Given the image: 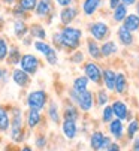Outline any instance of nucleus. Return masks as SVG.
Segmentation results:
<instances>
[{
  "label": "nucleus",
  "instance_id": "nucleus-1",
  "mask_svg": "<svg viewBox=\"0 0 139 151\" xmlns=\"http://www.w3.org/2000/svg\"><path fill=\"white\" fill-rule=\"evenodd\" d=\"M60 33V42H61V48H69V50H75L79 45V39H81V30L66 26Z\"/></svg>",
  "mask_w": 139,
  "mask_h": 151
},
{
  "label": "nucleus",
  "instance_id": "nucleus-2",
  "mask_svg": "<svg viewBox=\"0 0 139 151\" xmlns=\"http://www.w3.org/2000/svg\"><path fill=\"white\" fill-rule=\"evenodd\" d=\"M26 103L29 106V109H36V111H42L45 105L48 103V94L45 90H33L27 94Z\"/></svg>",
  "mask_w": 139,
  "mask_h": 151
},
{
  "label": "nucleus",
  "instance_id": "nucleus-3",
  "mask_svg": "<svg viewBox=\"0 0 139 151\" xmlns=\"http://www.w3.org/2000/svg\"><path fill=\"white\" fill-rule=\"evenodd\" d=\"M33 47H35V50L37 52H40L45 57V60H46L48 64H51V66H55V64H57V61H58L57 52H55V50L48 44V42H45V40H35Z\"/></svg>",
  "mask_w": 139,
  "mask_h": 151
},
{
  "label": "nucleus",
  "instance_id": "nucleus-4",
  "mask_svg": "<svg viewBox=\"0 0 139 151\" xmlns=\"http://www.w3.org/2000/svg\"><path fill=\"white\" fill-rule=\"evenodd\" d=\"M39 66H40V61H39V58H37L35 54H22V55H21L19 69L24 70L27 75L33 76V75L39 70Z\"/></svg>",
  "mask_w": 139,
  "mask_h": 151
},
{
  "label": "nucleus",
  "instance_id": "nucleus-5",
  "mask_svg": "<svg viewBox=\"0 0 139 151\" xmlns=\"http://www.w3.org/2000/svg\"><path fill=\"white\" fill-rule=\"evenodd\" d=\"M11 138L15 141V142H19L22 141V115H21V111L19 109H14V117L11 120Z\"/></svg>",
  "mask_w": 139,
  "mask_h": 151
},
{
  "label": "nucleus",
  "instance_id": "nucleus-6",
  "mask_svg": "<svg viewBox=\"0 0 139 151\" xmlns=\"http://www.w3.org/2000/svg\"><path fill=\"white\" fill-rule=\"evenodd\" d=\"M72 99L79 105L82 111H90L93 108V94L90 91H82V93H75L73 90L71 91Z\"/></svg>",
  "mask_w": 139,
  "mask_h": 151
},
{
  "label": "nucleus",
  "instance_id": "nucleus-7",
  "mask_svg": "<svg viewBox=\"0 0 139 151\" xmlns=\"http://www.w3.org/2000/svg\"><path fill=\"white\" fill-rule=\"evenodd\" d=\"M54 2L53 0H37V3H36V8H35V14L37 18H46V17H50L51 12H53V5Z\"/></svg>",
  "mask_w": 139,
  "mask_h": 151
},
{
  "label": "nucleus",
  "instance_id": "nucleus-8",
  "mask_svg": "<svg viewBox=\"0 0 139 151\" xmlns=\"http://www.w3.org/2000/svg\"><path fill=\"white\" fill-rule=\"evenodd\" d=\"M11 78H12V81L18 85L19 88H26L27 85L30 84V75H27L24 70H21L19 68H15L12 70Z\"/></svg>",
  "mask_w": 139,
  "mask_h": 151
},
{
  "label": "nucleus",
  "instance_id": "nucleus-9",
  "mask_svg": "<svg viewBox=\"0 0 139 151\" xmlns=\"http://www.w3.org/2000/svg\"><path fill=\"white\" fill-rule=\"evenodd\" d=\"M84 72H85L87 79H91L93 82H99L100 78H102V72L97 68L96 63H87L85 68H84Z\"/></svg>",
  "mask_w": 139,
  "mask_h": 151
},
{
  "label": "nucleus",
  "instance_id": "nucleus-10",
  "mask_svg": "<svg viewBox=\"0 0 139 151\" xmlns=\"http://www.w3.org/2000/svg\"><path fill=\"white\" fill-rule=\"evenodd\" d=\"M12 32L15 35V37L22 39L27 33H29V26L26 23V19H14V24H12Z\"/></svg>",
  "mask_w": 139,
  "mask_h": 151
},
{
  "label": "nucleus",
  "instance_id": "nucleus-11",
  "mask_svg": "<svg viewBox=\"0 0 139 151\" xmlns=\"http://www.w3.org/2000/svg\"><path fill=\"white\" fill-rule=\"evenodd\" d=\"M75 18H76V9L75 8L66 6V8L61 9V12H60V21H61L64 26H69Z\"/></svg>",
  "mask_w": 139,
  "mask_h": 151
},
{
  "label": "nucleus",
  "instance_id": "nucleus-12",
  "mask_svg": "<svg viewBox=\"0 0 139 151\" xmlns=\"http://www.w3.org/2000/svg\"><path fill=\"white\" fill-rule=\"evenodd\" d=\"M108 32L109 30H108V26L105 23H94V24H91V27H90V33L96 39H99V40L106 37Z\"/></svg>",
  "mask_w": 139,
  "mask_h": 151
},
{
  "label": "nucleus",
  "instance_id": "nucleus-13",
  "mask_svg": "<svg viewBox=\"0 0 139 151\" xmlns=\"http://www.w3.org/2000/svg\"><path fill=\"white\" fill-rule=\"evenodd\" d=\"M112 112H114V115L117 117L118 120H126V118H129L127 106H126L123 102H120V100L114 102V105H112Z\"/></svg>",
  "mask_w": 139,
  "mask_h": 151
},
{
  "label": "nucleus",
  "instance_id": "nucleus-14",
  "mask_svg": "<svg viewBox=\"0 0 139 151\" xmlns=\"http://www.w3.org/2000/svg\"><path fill=\"white\" fill-rule=\"evenodd\" d=\"M29 35H30V37H33V39L45 40V37H46V30L43 29V26H42V24L35 23V24L29 26Z\"/></svg>",
  "mask_w": 139,
  "mask_h": 151
},
{
  "label": "nucleus",
  "instance_id": "nucleus-15",
  "mask_svg": "<svg viewBox=\"0 0 139 151\" xmlns=\"http://www.w3.org/2000/svg\"><path fill=\"white\" fill-rule=\"evenodd\" d=\"M61 129H63V133H64V136H66L67 139H73V138L76 136V123H75V121L64 120Z\"/></svg>",
  "mask_w": 139,
  "mask_h": 151
},
{
  "label": "nucleus",
  "instance_id": "nucleus-16",
  "mask_svg": "<svg viewBox=\"0 0 139 151\" xmlns=\"http://www.w3.org/2000/svg\"><path fill=\"white\" fill-rule=\"evenodd\" d=\"M11 127V117L6 108L0 106V132H8Z\"/></svg>",
  "mask_w": 139,
  "mask_h": 151
},
{
  "label": "nucleus",
  "instance_id": "nucleus-17",
  "mask_svg": "<svg viewBox=\"0 0 139 151\" xmlns=\"http://www.w3.org/2000/svg\"><path fill=\"white\" fill-rule=\"evenodd\" d=\"M21 52L17 47H12L9 48V52H8V57H6V63L9 64V66H17V64H19V60H21Z\"/></svg>",
  "mask_w": 139,
  "mask_h": 151
},
{
  "label": "nucleus",
  "instance_id": "nucleus-18",
  "mask_svg": "<svg viewBox=\"0 0 139 151\" xmlns=\"http://www.w3.org/2000/svg\"><path fill=\"white\" fill-rule=\"evenodd\" d=\"M100 2L102 0H84V3H82V11L85 15H93L97 8L100 6Z\"/></svg>",
  "mask_w": 139,
  "mask_h": 151
},
{
  "label": "nucleus",
  "instance_id": "nucleus-19",
  "mask_svg": "<svg viewBox=\"0 0 139 151\" xmlns=\"http://www.w3.org/2000/svg\"><path fill=\"white\" fill-rule=\"evenodd\" d=\"M124 27H126L129 32L138 30V29H139V17L135 15V14L126 15V18H124Z\"/></svg>",
  "mask_w": 139,
  "mask_h": 151
},
{
  "label": "nucleus",
  "instance_id": "nucleus-20",
  "mask_svg": "<svg viewBox=\"0 0 139 151\" xmlns=\"http://www.w3.org/2000/svg\"><path fill=\"white\" fill-rule=\"evenodd\" d=\"M42 120V115H40V111H36V109H30L29 114H27V126L30 129H35Z\"/></svg>",
  "mask_w": 139,
  "mask_h": 151
},
{
  "label": "nucleus",
  "instance_id": "nucleus-21",
  "mask_svg": "<svg viewBox=\"0 0 139 151\" xmlns=\"http://www.w3.org/2000/svg\"><path fill=\"white\" fill-rule=\"evenodd\" d=\"M109 132H111V135H112L114 138L120 139V138L123 136V123H121V120L111 121V124H109Z\"/></svg>",
  "mask_w": 139,
  "mask_h": 151
},
{
  "label": "nucleus",
  "instance_id": "nucleus-22",
  "mask_svg": "<svg viewBox=\"0 0 139 151\" xmlns=\"http://www.w3.org/2000/svg\"><path fill=\"white\" fill-rule=\"evenodd\" d=\"M103 139H105V135L100 133V132H96L91 135V139H90V144H91V148L93 150H102V145H103Z\"/></svg>",
  "mask_w": 139,
  "mask_h": 151
},
{
  "label": "nucleus",
  "instance_id": "nucleus-23",
  "mask_svg": "<svg viewBox=\"0 0 139 151\" xmlns=\"http://www.w3.org/2000/svg\"><path fill=\"white\" fill-rule=\"evenodd\" d=\"M87 84H88V79L87 76H79L73 81V91L75 93H82V91H87Z\"/></svg>",
  "mask_w": 139,
  "mask_h": 151
},
{
  "label": "nucleus",
  "instance_id": "nucleus-24",
  "mask_svg": "<svg viewBox=\"0 0 139 151\" xmlns=\"http://www.w3.org/2000/svg\"><path fill=\"white\" fill-rule=\"evenodd\" d=\"M118 37H120V40L123 42L124 45H130L132 42H133V36H132V32H129L124 26H121L120 29H118Z\"/></svg>",
  "mask_w": 139,
  "mask_h": 151
},
{
  "label": "nucleus",
  "instance_id": "nucleus-25",
  "mask_svg": "<svg viewBox=\"0 0 139 151\" xmlns=\"http://www.w3.org/2000/svg\"><path fill=\"white\" fill-rule=\"evenodd\" d=\"M115 72H112V70H105L103 72V79H105V84H106V88H109V90H115Z\"/></svg>",
  "mask_w": 139,
  "mask_h": 151
},
{
  "label": "nucleus",
  "instance_id": "nucleus-26",
  "mask_svg": "<svg viewBox=\"0 0 139 151\" xmlns=\"http://www.w3.org/2000/svg\"><path fill=\"white\" fill-rule=\"evenodd\" d=\"M36 3H37V0H17V5H18L22 11H26L27 14L35 11Z\"/></svg>",
  "mask_w": 139,
  "mask_h": 151
},
{
  "label": "nucleus",
  "instance_id": "nucleus-27",
  "mask_svg": "<svg viewBox=\"0 0 139 151\" xmlns=\"http://www.w3.org/2000/svg\"><path fill=\"white\" fill-rule=\"evenodd\" d=\"M114 52H117V45H115L112 40L105 42V44L102 45V48H100V54H102V55H105V57L112 55Z\"/></svg>",
  "mask_w": 139,
  "mask_h": 151
},
{
  "label": "nucleus",
  "instance_id": "nucleus-28",
  "mask_svg": "<svg viewBox=\"0 0 139 151\" xmlns=\"http://www.w3.org/2000/svg\"><path fill=\"white\" fill-rule=\"evenodd\" d=\"M126 87H127L126 76L123 73H118L117 76H115V90H117V93H124Z\"/></svg>",
  "mask_w": 139,
  "mask_h": 151
},
{
  "label": "nucleus",
  "instance_id": "nucleus-29",
  "mask_svg": "<svg viewBox=\"0 0 139 151\" xmlns=\"http://www.w3.org/2000/svg\"><path fill=\"white\" fill-rule=\"evenodd\" d=\"M126 15H127V9H126V6L124 5H118L117 8L114 9V21H117V23H121V21H124V18H126Z\"/></svg>",
  "mask_w": 139,
  "mask_h": 151
},
{
  "label": "nucleus",
  "instance_id": "nucleus-30",
  "mask_svg": "<svg viewBox=\"0 0 139 151\" xmlns=\"http://www.w3.org/2000/svg\"><path fill=\"white\" fill-rule=\"evenodd\" d=\"M48 115L51 118L53 123H58L60 121V115H58V108H57V103L55 102H51L50 106H48Z\"/></svg>",
  "mask_w": 139,
  "mask_h": 151
},
{
  "label": "nucleus",
  "instance_id": "nucleus-31",
  "mask_svg": "<svg viewBox=\"0 0 139 151\" xmlns=\"http://www.w3.org/2000/svg\"><path fill=\"white\" fill-rule=\"evenodd\" d=\"M9 52V45L3 36H0V61H5Z\"/></svg>",
  "mask_w": 139,
  "mask_h": 151
},
{
  "label": "nucleus",
  "instance_id": "nucleus-32",
  "mask_svg": "<svg viewBox=\"0 0 139 151\" xmlns=\"http://www.w3.org/2000/svg\"><path fill=\"white\" fill-rule=\"evenodd\" d=\"M64 120H71V121H76L78 120V111L73 106H66L64 109Z\"/></svg>",
  "mask_w": 139,
  "mask_h": 151
},
{
  "label": "nucleus",
  "instance_id": "nucleus-33",
  "mask_svg": "<svg viewBox=\"0 0 139 151\" xmlns=\"http://www.w3.org/2000/svg\"><path fill=\"white\" fill-rule=\"evenodd\" d=\"M88 52L91 57H94V58H100L102 54H100V48L97 47V44L94 40H90L88 42Z\"/></svg>",
  "mask_w": 139,
  "mask_h": 151
},
{
  "label": "nucleus",
  "instance_id": "nucleus-34",
  "mask_svg": "<svg viewBox=\"0 0 139 151\" xmlns=\"http://www.w3.org/2000/svg\"><path fill=\"white\" fill-rule=\"evenodd\" d=\"M12 15L15 17V19H26V18H27V12L22 11L17 3L12 5Z\"/></svg>",
  "mask_w": 139,
  "mask_h": 151
},
{
  "label": "nucleus",
  "instance_id": "nucleus-35",
  "mask_svg": "<svg viewBox=\"0 0 139 151\" xmlns=\"http://www.w3.org/2000/svg\"><path fill=\"white\" fill-rule=\"evenodd\" d=\"M138 129H139V123L138 121H132L130 126H129V138L135 136V133L138 132Z\"/></svg>",
  "mask_w": 139,
  "mask_h": 151
},
{
  "label": "nucleus",
  "instance_id": "nucleus-36",
  "mask_svg": "<svg viewBox=\"0 0 139 151\" xmlns=\"http://www.w3.org/2000/svg\"><path fill=\"white\" fill-rule=\"evenodd\" d=\"M114 117V112H112V108H105V111H103V121H111Z\"/></svg>",
  "mask_w": 139,
  "mask_h": 151
},
{
  "label": "nucleus",
  "instance_id": "nucleus-37",
  "mask_svg": "<svg viewBox=\"0 0 139 151\" xmlns=\"http://www.w3.org/2000/svg\"><path fill=\"white\" fill-rule=\"evenodd\" d=\"M97 96H99V105H105L108 102V94L105 91H99Z\"/></svg>",
  "mask_w": 139,
  "mask_h": 151
},
{
  "label": "nucleus",
  "instance_id": "nucleus-38",
  "mask_svg": "<svg viewBox=\"0 0 139 151\" xmlns=\"http://www.w3.org/2000/svg\"><path fill=\"white\" fill-rule=\"evenodd\" d=\"M45 144H46L45 136H39V138L36 139V145H37V148H43V147H45Z\"/></svg>",
  "mask_w": 139,
  "mask_h": 151
},
{
  "label": "nucleus",
  "instance_id": "nucleus-39",
  "mask_svg": "<svg viewBox=\"0 0 139 151\" xmlns=\"http://www.w3.org/2000/svg\"><path fill=\"white\" fill-rule=\"evenodd\" d=\"M55 3L58 6H61V8H66V6H69L72 3V0H55Z\"/></svg>",
  "mask_w": 139,
  "mask_h": 151
},
{
  "label": "nucleus",
  "instance_id": "nucleus-40",
  "mask_svg": "<svg viewBox=\"0 0 139 151\" xmlns=\"http://www.w3.org/2000/svg\"><path fill=\"white\" fill-rule=\"evenodd\" d=\"M118 5H121V0H109V6H111L112 9H115Z\"/></svg>",
  "mask_w": 139,
  "mask_h": 151
},
{
  "label": "nucleus",
  "instance_id": "nucleus-41",
  "mask_svg": "<svg viewBox=\"0 0 139 151\" xmlns=\"http://www.w3.org/2000/svg\"><path fill=\"white\" fill-rule=\"evenodd\" d=\"M72 61H75V63H78V61H82V54H81V52H76V54L72 57Z\"/></svg>",
  "mask_w": 139,
  "mask_h": 151
},
{
  "label": "nucleus",
  "instance_id": "nucleus-42",
  "mask_svg": "<svg viewBox=\"0 0 139 151\" xmlns=\"http://www.w3.org/2000/svg\"><path fill=\"white\" fill-rule=\"evenodd\" d=\"M108 151H120V147L115 145V144H111V145L108 147Z\"/></svg>",
  "mask_w": 139,
  "mask_h": 151
},
{
  "label": "nucleus",
  "instance_id": "nucleus-43",
  "mask_svg": "<svg viewBox=\"0 0 139 151\" xmlns=\"http://www.w3.org/2000/svg\"><path fill=\"white\" fill-rule=\"evenodd\" d=\"M22 44H24V45H30L32 44V37H22Z\"/></svg>",
  "mask_w": 139,
  "mask_h": 151
},
{
  "label": "nucleus",
  "instance_id": "nucleus-44",
  "mask_svg": "<svg viewBox=\"0 0 139 151\" xmlns=\"http://www.w3.org/2000/svg\"><path fill=\"white\" fill-rule=\"evenodd\" d=\"M109 145H111V142H109V139H108V138L105 136V139H103V145H102V148H108Z\"/></svg>",
  "mask_w": 139,
  "mask_h": 151
},
{
  "label": "nucleus",
  "instance_id": "nucleus-45",
  "mask_svg": "<svg viewBox=\"0 0 139 151\" xmlns=\"http://www.w3.org/2000/svg\"><path fill=\"white\" fill-rule=\"evenodd\" d=\"M121 2L124 3V6H130V5H133L136 0H121Z\"/></svg>",
  "mask_w": 139,
  "mask_h": 151
},
{
  "label": "nucleus",
  "instance_id": "nucleus-46",
  "mask_svg": "<svg viewBox=\"0 0 139 151\" xmlns=\"http://www.w3.org/2000/svg\"><path fill=\"white\" fill-rule=\"evenodd\" d=\"M133 151H139V138L135 141V144H133Z\"/></svg>",
  "mask_w": 139,
  "mask_h": 151
},
{
  "label": "nucleus",
  "instance_id": "nucleus-47",
  "mask_svg": "<svg viewBox=\"0 0 139 151\" xmlns=\"http://www.w3.org/2000/svg\"><path fill=\"white\" fill-rule=\"evenodd\" d=\"M3 3H5V5H15L17 0H3Z\"/></svg>",
  "mask_w": 139,
  "mask_h": 151
},
{
  "label": "nucleus",
  "instance_id": "nucleus-48",
  "mask_svg": "<svg viewBox=\"0 0 139 151\" xmlns=\"http://www.w3.org/2000/svg\"><path fill=\"white\" fill-rule=\"evenodd\" d=\"M21 151H33V150H32L30 147H27V145H26V147H22V148H21Z\"/></svg>",
  "mask_w": 139,
  "mask_h": 151
},
{
  "label": "nucleus",
  "instance_id": "nucleus-49",
  "mask_svg": "<svg viewBox=\"0 0 139 151\" xmlns=\"http://www.w3.org/2000/svg\"><path fill=\"white\" fill-rule=\"evenodd\" d=\"M2 73H3V69L0 68V81H2Z\"/></svg>",
  "mask_w": 139,
  "mask_h": 151
},
{
  "label": "nucleus",
  "instance_id": "nucleus-50",
  "mask_svg": "<svg viewBox=\"0 0 139 151\" xmlns=\"http://www.w3.org/2000/svg\"><path fill=\"white\" fill-rule=\"evenodd\" d=\"M136 9H138V14H139V5H138V6H136Z\"/></svg>",
  "mask_w": 139,
  "mask_h": 151
}]
</instances>
